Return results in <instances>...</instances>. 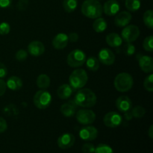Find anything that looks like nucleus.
<instances>
[{
	"mask_svg": "<svg viewBox=\"0 0 153 153\" xmlns=\"http://www.w3.org/2000/svg\"><path fill=\"white\" fill-rule=\"evenodd\" d=\"M6 89H7L6 82L1 79H0V97L4 95V94L6 91Z\"/></svg>",
	"mask_w": 153,
	"mask_h": 153,
	"instance_id": "40",
	"label": "nucleus"
},
{
	"mask_svg": "<svg viewBox=\"0 0 153 153\" xmlns=\"http://www.w3.org/2000/svg\"><path fill=\"white\" fill-rule=\"evenodd\" d=\"M86 67L91 71L96 72L100 68V61L96 57H90L86 60Z\"/></svg>",
	"mask_w": 153,
	"mask_h": 153,
	"instance_id": "25",
	"label": "nucleus"
},
{
	"mask_svg": "<svg viewBox=\"0 0 153 153\" xmlns=\"http://www.w3.org/2000/svg\"><path fill=\"white\" fill-rule=\"evenodd\" d=\"M76 120L82 125H89L95 121L96 114L89 109H82L76 114Z\"/></svg>",
	"mask_w": 153,
	"mask_h": 153,
	"instance_id": "9",
	"label": "nucleus"
},
{
	"mask_svg": "<svg viewBox=\"0 0 153 153\" xmlns=\"http://www.w3.org/2000/svg\"><path fill=\"white\" fill-rule=\"evenodd\" d=\"M7 122H6V120L4 119V118L0 117V133L4 132V131L7 130Z\"/></svg>",
	"mask_w": 153,
	"mask_h": 153,
	"instance_id": "39",
	"label": "nucleus"
},
{
	"mask_svg": "<svg viewBox=\"0 0 153 153\" xmlns=\"http://www.w3.org/2000/svg\"><path fill=\"white\" fill-rule=\"evenodd\" d=\"M33 102L34 105L39 109H46L52 102V96L45 90L38 91L34 96Z\"/></svg>",
	"mask_w": 153,
	"mask_h": 153,
	"instance_id": "5",
	"label": "nucleus"
},
{
	"mask_svg": "<svg viewBox=\"0 0 153 153\" xmlns=\"http://www.w3.org/2000/svg\"><path fill=\"white\" fill-rule=\"evenodd\" d=\"M98 60L102 64L110 66L114 63L115 55L111 49L104 48V49H102L99 52Z\"/></svg>",
	"mask_w": 153,
	"mask_h": 153,
	"instance_id": "11",
	"label": "nucleus"
},
{
	"mask_svg": "<svg viewBox=\"0 0 153 153\" xmlns=\"http://www.w3.org/2000/svg\"><path fill=\"white\" fill-rule=\"evenodd\" d=\"M102 12V6L97 0H85L82 5V13L91 19L100 17Z\"/></svg>",
	"mask_w": 153,
	"mask_h": 153,
	"instance_id": "2",
	"label": "nucleus"
},
{
	"mask_svg": "<svg viewBox=\"0 0 153 153\" xmlns=\"http://www.w3.org/2000/svg\"><path fill=\"white\" fill-rule=\"evenodd\" d=\"M10 31V26L7 22H3L0 24V34L1 35H6Z\"/></svg>",
	"mask_w": 153,
	"mask_h": 153,
	"instance_id": "34",
	"label": "nucleus"
},
{
	"mask_svg": "<svg viewBox=\"0 0 153 153\" xmlns=\"http://www.w3.org/2000/svg\"><path fill=\"white\" fill-rule=\"evenodd\" d=\"M103 123L109 128H117L123 123V117L116 111H110L105 115Z\"/></svg>",
	"mask_w": 153,
	"mask_h": 153,
	"instance_id": "8",
	"label": "nucleus"
},
{
	"mask_svg": "<svg viewBox=\"0 0 153 153\" xmlns=\"http://www.w3.org/2000/svg\"><path fill=\"white\" fill-rule=\"evenodd\" d=\"M7 74V69L3 63L0 62V79L4 78Z\"/></svg>",
	"mask_w": 153,
	"mask_h": 153,
	"instance_id": "38",
	"label": "nucleus"
},
{
	"mask_svg": "<svg viewBox=\"0 0 153 153\" xmlns=\"http://www.w3.org/2000/svg\"><path fill=\"white\" fill-rule=\"evenodd\" d=\"M12 0H0V7L6 8L11 4Z\"/></svg>",
	"mask_w": 153,
	"mask_h": 153,
	"instance_id": "42",
	"label": "nucleus"
},
{
	"mask_svg": "<svg viewBox=\"0 0 153 153\" xmlns=\"http://www.w3.org/2000/svg\"><path fill=\"white\" fill-rule=\"evenodd\" d=\"M22 85L23 84H22V79L15 76L9 78L6 82L7 88H8L11 91H19L22 87Z\"/></svg>",
	"mask_w": 153,
	"mask_h": 153,
	"instance_id": "22",
	"label": "nucleus"
},
{
	"mask_svg": "<svg viewBox=\"0 0 153 153\" xmlns=\"http://www.w3.org/2000/svg\"><path fill=\"white\" fill-rule=\"evenodd\" d=\"M37 85L42 89L48 88L50 85V78L46 74H40L37 79Z\"/></svg>",
	"mask_w": 153,
	"mask_h": 153,
	"instance_id": "24",
	"label": "nucleus"
},
{
	"mask_svg": "<svg viewBox=\"0 0 153 153\" xmlns=\"http://www.w3.org/2000/svg\"><path fill=\"white\" fill-rule=\"evenodd\" d=\"M148 134H149V137H150L151 139L153 138V126H150V127H149V131H148Z\"/></svg>",
	"mask_w": 153,
	"mask_h": 153,
	"instance_id": "43",
	"label": "nucleus"
},
{
	"mask_svg": "<svg viewBox=\"0 0 153 153\" xmlns=\"http://www.w3.org/2000/svg\"><path fill=\"white\" fill-rule=\"evenodd\" d=\"M67 64L71 67H79L86 61V55L81 49H74L67 56Z\"/></svg>",
	"mask_w": 153,
	"mask_h": 153,
	"instance_id": "6",
	"label": "nucleus"
},
{
	"mask_svg": "<svg viewBox=\"0 0 153 153\" xmlns=\"http://www.w3.org/2000/svg\"><path fill=\"white\" fill-rule=\"evenodd\" d=\"M28 52L32 56H40L44 53L45 46L42 42L38 41V40H34L28 44Z\"/></svg>",
	"mask_w": 153,
	"mask_h": 153,
	"instance_id": "14",
	"label": "nucleus"
},
{
	"mask_svg": "<svg viewBox=\"0 0 153 153\" xmlns=\"http://www.w3.org/2000/svg\"><path fill=\"white\" fill-rule=\"evenodd\" d=\"M106 42H107L108 46L114 48H117L122 45L123 39L117 33H111L106 36Z\"/></svg>",
	"mask_w": 153,
	"mask_h": 153,
	"instance_id": "21",
	"label": "nucleus"
},
{
	"mask_svg": "<svg viewBox=\"0 0 153 153\" xmlns=\"http://www.w3.org/2000/svg\"><path fill=\"white\" fill-rule=\"evenodd\" d=\"M76 138L73 134L64 133L61 134L58 139V146L62 149H70L74 145Z\"/></svg>",
	"mask_w": 153,
	"mask_h": 153,
	"instance_id": "12",
	"label": "nucleus"
},
{
	"mask_svg": "<svg viewBox=\"0 0 153 153\" xmlns=\"http://www.w3.org/2000/svg\"><path fill=\"white\" fill-rule=\"evenodd\" d=\"M131 113L133 117L141 118L144 116L145 113H146V111H145V109L142 106L137 105L131 110Z\"/></svg>",
	"mask_w": 153,
	"mask_h": 153,
	"instance_id": "30",
	"label": "nucleus"
},
{
	"mask_svg": "<svg viewBox=\"0 0 153 153\" xmlns=\"http://www.w3.org/2000/svg\"><path fill=\"white\" fill-rule=\"evenodd\" d=\"M143 87L145 89L149 92H152L153 91V75L151 73L149 76L145 79L143 82Z\"/></svg>",
	"mask_w": 153,
	"mask_h": 153,
	"instance_id": "32",
	"label": "nucleus"
},
{
	"mask_svg": "<svg viewBox=\"0 0 153 153\" xmlns=\"http://www.w3.org/2000/svg\"><path fill=\"white\" fill-rule=\"evenodd\" d=\"M143 22L146 26L152 29L153 28V12L152 10H148L143 14Z\"/></svg>",
	"mask_w": 153,
	"mask_h": 153,
	"instance_id": "28",
	"label": "nucleus"
},
{
	"mask_svg": "<svg viewBox=\"0 0 153 153\" xmlns=\"http://www.w3.org/2000/svg\"><path fill=\"white\" fill-rule=\"evenodd\" d=\"M16 59L19 61H23L28 57V52H26L24 49H19V51H17V52L16 53Z\"/></svg>",
	"mask_w": 153,
	"mask_h": 153,
	"instance_id": "35",
	"label": "nucleus"
},
{
	"mask_svg": "<svg viewBox=\"0 0 153 153\" xmlns=\"http://www.w3.org/2000/svg\"><path fill=\"white\" fill-rule=\"evenodd\" d=\"M134 80L129 73H121L115 77L114 85L115 89L119 92H127L132 88Z\"/></svg>",
	"mask_w": 153,
	"mask_h": 153,
	"instance_id": "3",
	"label": "nucleus"
},
{
	"mask_svg": "<svg viewBox=\"0 0 153 153\" xmlns=\"http://www.w3.org/2000/svg\"><path fill=\"white\" fill-rule=\"evenodd\" d=\"M78 5L77 0H64L63 7L67 13H72L76 9Z\"/></svg>",
	"mask_w": 153,
	"mask_h": 153,
	"instance_id": "26",
	"label": "nucleus"
},
{
	"mask_svg": "<svg viewBox=\"0 0 153 153\" xmlns=\"http://www.w3.org/2000/svg\"><path fill=\"white\" fill-rule=\"evenodd\" d=\"M68 42V35L64 33H59L52 40V46L56 49H63L67 46Z\"/></svg>",
	"mask_w": 153,
	"mask_h": 153,
	"instance_id": "17",
	"label": "nucleus"
},
{
	"mask_svg": "<svg viewBox=\"0 0 153 153\" xmlns=\"http://www.w3.org/2000/svg\"><path fill=\"white\" fill-rule=\"evenodd\" d=\"M97 100V98L96 94L91 90L85 88L78 91L73 101L78 106L89 108L95 105Z\"/></svg>",
	"mask_w": 153,
	"mask_h": 153,
	"instance_id": "1",
	"label": "nucleus"
},
{
	"mask_svg": "<svg viewBox=\"0 0 153 153\" xmlns=\"http://www.w3.org/2000/svg\"><path fill=\"white\" fill-rule=\"evenodd\" d=\"M73 92V88L68 84L61 85L57 90V95L61 100H67L71 97Z\"/></svg>",
	"mask_w": 153,
	"mask_h": 153,
	"instance_id": "20",
	"label": "nucleus"
},
{
	"mask_svg": "<svg viewBox=\"0 0 153 153\" xmlns=\"http://www.w3.org/2000/svg\"><path fill=\"white\" fill-rule=\"evenodd\" d=\"M68 39L70 42H72V43L77 42L78 40H79V34L76 32L70 33V34L68 35Z\"/></svg>",
	"mask_w": 153,
	"mask_h": 153,
	"instance_id": "41",
	"label": "nucleus"
},
{
	"mask_svg": "<svg viewBox=\"0 0 153 153\" xmlns=\"http://www.w3.org/2000/svg\"><path fill=\"white\" fill-rule=\"evenodd\" d=\"M78 105L75 103L74 101L67 102L61 105V113L66 117H73L76 114V110L77 108Z\"/></svg>",
	"mask_w": 153,
	"mask_h": 153,
	"instance_id": "19",
	"label": "nucleus"
},
{
	"mask_svg": "<svg viewBox=\"0 0 153 153\" xmlns=\"http://www.w3.org/2000/svg\"><path fill=\"white\" fill-rule=\"evenodd\" d=\"M120 9L119 2L117 0H108L104 4L102 10L108 16H115Z\"/></svg>",
	"mask_w": 153,
	"mask_h": 153,
	"instance_id": "13",
	"label": "nucleus"
},
{
	"mask_svg": "<svg viewBox=\"0 0 153 153\" xmlns=\"http://www.w3.org/2000/svg\"><path fill=\"white\" fill-rule=\"evenodd\" d=\"M82 150L83 153H94L95 146L92 143H86L82 146Z\"/></svg>",
	"mask_w": 153,
	"mask_h": 153,
	"instance_id": "36",
	"label": "nucleus"
},
{
	"mask_svg": "<svg viewBox=\"0 0 153 153\" xmlns=\"http://www.w3.org/2000/svg\"><path fill=\"white\" fill-rule=\"evenodd\" d=\"M94 153H114L113 149L105 143H100L95 148Z\"/></svg>",
	"mask_w": 153,
	"mask_h": 153,
	"instance_id": "29",
	"label": "nucleus"
},
{
	"mask_svg": "<svg viewBox=\"0 0 153 153\" xmlns=\"http://www.w3.org/2000/svg\"><path fill=\"white\" fill-rule=\"evenodd\" d=\"M131 19V15L128 11H122L117 13L114 18V23L118 27H125L128 25Z\"/></svg>",
	"mask_w": 153,
	"mask_h": 153,
	"instance_id": "16",
	"label": "nucleus"
},
{
	"mask_svg": "<svg viewBox=\"0 0 153 153\" xmlns=\"http://www.w3.org/2000/svg\"><path fill=\"white\" fill-rule=\"evenodd\" d=\"M139 66L141 70L146 73H152L153 60L152 58L147 55H143L139 58Z\"/></svg>",
	"mask_w": 153,
	"mask_h": 153,
	"instance_id": "18",
	"label": "nucleus"
},
{
	"mask_svg": "<svg viewBox=\"0 0 153 153\" xmlns=\"http://www.w3.org/2000/svg\"><path fill=\"white\" fill-rule=\"evenodd\" d=\"M140 35V29L137 25H129L125 26L121 32L123 40L126 43H132L138 38Z\"/></svg>",
	"mask_w": 153,
	"mask_h": 153,
	"instance_id": "7",
	"label": "nucleus"
},
{
	"mask_svg": "<svg viewBox=\"0 0 153 153\" xmlns=\"http://www.w3.org/2000/svg\"><path fill=\"white\" fill-rule=\"evenodd\" d=\"M123 52L126 55L130 56L134 55L135 52V47L134 45L131 44V43H127V44H126L123 47Z\"/></svg>",
	"mask_w": 153,
	"mask_h": 153,
	"instance_id": "33",
	"label": "nucleus"
},
{
	"mask_svg": "<svg viewBox=\"0 0 153 153\" xmlns=\"http://www.w3.org/2000/svg\"><path fill=\"white\" fill-rule=\"evenodd\" d=\"M97 1H99V0H97Z\"/></svg>",
	"mask_w": 153,
	"mask_h": 153,
	"instance_id": "44",
	"label": "nucleus"
},
{
	"mask_svg": "<svg viewBox=\"0 0 153 153\" xmlns=\"http://www.w3.org/2000/svg\"><path fill=\"white\" fill-rule=\"evenodd\" d=\"M98 136V130L92 126H87L81 128L79 131V137L83 140L91 141L95 140Z\"/></svg>",
	"mask_w": 153,
	"mask_h": 153,
	"instance_id": "10",
	"label": "nucleus"
},
{
	"mask_svg": "<svg viewBox=\"0 0 153 153\" xmlns=\"http://www.w3.org/2000/svg\"><path fill=\"white\" fill-rule=\"evenodd\" d=\"M93 28L98 33L103 32L107 28V22L104 18L98 17L93 23Z\"/></svg>",
	"mask_w": 153,
	"mask_h": 153,
	"instance_id": "23",
	"label": "nucleus"
},
{
	"mask_svg": "<svg viewBox=\"0 0 153 153\" xmlns=\"http://www.w3.org/2000/svg\"><path fill=\"white\" fill-rule=\"evenodd\" d=\"M125 4L130 11H137L140 7V0H126Z\"/></svg>",
	"mask_w": 153,
	"mask_h": 153,
	"instance_id": "27",
	"label": "nucleus"
},
{
	"mask_svg": "<svg viewBox=\"0 0 153 153\" xmlns=\"http://www.w3.org/2000/svg\"><path fill=\"white\" fill-rule=\"evenodd\" d=\"M153 37L152 35L148 36L144 39L143 43V47L146 51L152 52L153 51Z\"/></svg>",
	"mask_w": 153,
	"mask_h": 153,
	"instance_id": "31",
	"label": "nucleus"
},
{
	"mask_svg": "<svg viewBox=\"0 0 153 153\" xmlns=\"http://www.w3.org/2000/svg\"><path fill=\"white\" fill-rule=\"evenodd\" d=\"M88 81V73L83 69H77L70 74L69 78L70 85L73 89H81Z\"/></svg>",
	"mask_w": 153,
	"mask_h": 153,
	"instance_id": "4",
	"label": "nucleus"
},
{
	"mask_svg": "<svg viewBox=\"0 0 153 153\" xmlns=\"http://www.w3.org/2000/svg\"><path fill=\"white\" fill-rule=\"evenodd\" d=\"M116 107L120 112L126 113L129 111L132 107V102L129 97L126 96H121L116 100Z\"/></svg>",
	"mask_w": 153,
	"mask_h": 153,
	"instance_id": "15",
	"label": "nucleus"
},
{
	"mask_svg": "<svg viewBox=\"0 0 153 153\" xmlns=\"http://www.w3.org/2000/svg\"><path fill=\"white\" fill-rule=\"evenodd\" d=\"M28 0H19L17 3V9L20 11H23L28 7Z\"/></svg>",
	"mask_w": 153,
	"mask_h": 153,
	"instance_id": "37",
	"label": "nucleus"
}]
</instances>
